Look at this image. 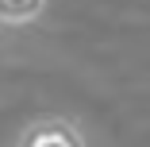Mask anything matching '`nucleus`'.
I'll return each instance as SVG.
<instances>
[{"label": "nucleus", "instance_id": "obj_1", "mask_svg": "<svg viewBox=\"0 0 150 147\" xmlns=\"http://www.w3.org/2000/svg\"><path fill=\"white\" fill-rule=\"evenodd\" d=\"M16 147H88L69 116H35L16 139Z\"/></svg>", "mask_w": 150, "mask_h": 147}, {"label": "nucleus", "instance_id": "obj_2", "mask_svg": "<svg viewBox=\"0 0 150 147\" xmlns=\"http://www.w3.org/2000/svg\"><path fill=\"white\" fill-rule=\"evenodd\" d=\"M46 12V0H0V23H35Z\"/></svg>", "mask_w": 150, "mask_h": 147}]
</instances>
